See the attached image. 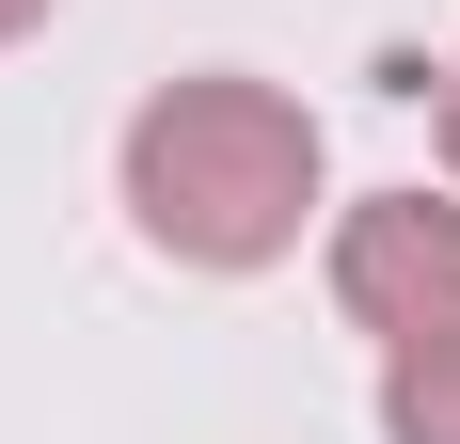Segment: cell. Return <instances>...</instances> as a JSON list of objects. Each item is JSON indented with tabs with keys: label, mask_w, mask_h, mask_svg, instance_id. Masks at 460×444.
<instances>
[{
	"label": "cell",
	"mask_w": 460,
	"mask_h": 444,
	"mask_svg": "<svg viewBox=\"0 0 460 444\" xmlns=\"http://www.w3.org/2000/svg\"><path fill=\"white\" fill-rule=\"evenodd\" d=\"M111 207H128V238L159 270L254 286V270H286L302 222L333 207V143H318V111L286 80L190 64V80H159L128 128H111Z\"/></svg>",
	"instance_id": "1"
},
{
	"label": "cell",
	"mask_w": 460,
	"mask_h": 444,
	"mask_svg": "<svg viewBox=\"0 0 460 444\" xmlns=\"http://www.w3.org/2000/svg\"><path fill=\"white\" fill-rule=\"evenodd\" d=\"M318 286H333V317L366 350H445L460 333V191H366V207H333Z\"/></svg>",
	"instance_id": "2"
},
{
	"label": "cell",
	"mask_w": 460,
	"mask_h": 444,
	"mask_svg": "<svg viewBox=\"0 0 460 444\" xmlns=\"http://www.w3.org/2000/svg\"><path fill=\"white\" fill-rule=\"evenodd\" d=\"M381 444H460V333L445 350H381Z\"/></svg>",
	"instance_id": "3"
},
{
	"label": "cell",
	"mask_w": 460,
	"mask_h": 444,
	"mask_svg": "<svg viewBox=\"0 0 460 444\" xmlns=\"http://www.w3.org/2000/svg\"><path fill=\"white\" fill-rule=\"evenodd\" d=\"M429 128H445V175H460V48H445V80H429Z\"/></svg>",
	"instance_id": "4"
},
{
	"label": "cell",
	"mask_w": 460,
	"mask_h": 444,
	"mask_svg": "<svg viewBox=\"0 0 460 444\" xmlns=\"http://www.w3.org/2000/svg\"><path fill=\"white\" fill-rule=\"evenodd\" d=\"M48 16H64V0H0V48H16V32H48Z\"/></svg>",
	"instance_id": "5"
}]
</instances>
